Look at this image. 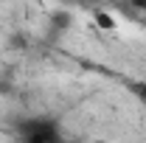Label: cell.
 <instances>
[{
    "instance_id": "cell-1",
    "label": "cell",
    "mask_w": 146,
    "mask_h": 143,
    "mask_svg": "<svg viewBox=\"0 0 146 143\" xmlns=\"http://www.w3.org/2000/svg\"><path fill=\"white\" fill-rule=\"evenodd\" d=\"M14 135L20 143H56L62 140V126L51 115H28L14 121Z\"/></svg>"
},
{
    "instance_id": "cell-2",
    "label": "cell",
    "mask_w": 146,
    "mask_h": 143,
    "mask_svg": "<svg viewBox=\"0 0 146 143\" xmlns=\"http://www.w3.org/2000/svg\"><path fill=\"white\" fill-rule=\"evenodd\" d=\"M127 90H129V93H132V95H135V98H138V101H141V104L146 107V79L129 81V84H127Z\"/></svg>"
},
{
    "instance_id": "cell-3",
    "label": "cell",
    "mask_w": 146,
    "mask_h": 143,
    "mask_svg": "<svg viewBox=\"0 0 146 143\" xmlns=\"http://www.w3.org/2000/svg\"><path fill=\"white\" fill-rule=\"evenodd\" d=\"M93 17H96V25H98V28H104V31H112V28H115V20L110 17L107 11H96Z\"/></svg>"
},
{
    "instance_id": "cell-4",
    "label": "cell",
    "mask_w": 146,
    "mask_h": 143,
    "mask_svg": "<svg viewBox=\"0 0 146 143\" xmlns=\"http://www.w3.org/2000/svg\"><path fill=\"white\" fill-rule=\"evenodd\" d=\"M70 23H73V17L68 14V11H56L54 17H51V25H54V28H59V31H62V28H68Z\"/></svg>"
},
{
    "instance_id": "cell-5",
    "label": "cell",
    "mask_w": 146,
    "mask_h": 143,
    "mask_svg": "<svg viewBox=\"0 0 146 143\" xmlns=\"http://www.w3.org/2000/svg\"><path fill=\"white\" fill-rule=\"evenodd\" d=\"M138 6H141V9H143V11H146V3H138Z\"/></svg>"
}]
</instances>
